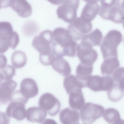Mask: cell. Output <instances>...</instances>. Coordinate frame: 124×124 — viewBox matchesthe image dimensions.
<instances>
[{
	"instance_id": "cell-19",
	"label": "cell",
	"mask_w": 124,
	"mask_h": 124,
	"mask_svg": "<svg viewBox=\"0 0 124 124\" xmlns=\"http://www.w3.org/2000/svg\"><path fill=\"white\" fill-rule=\"evenodd\" d=\"M63 85L68 94L74 91L82 89L83 88L87 87L86 82L80 80L76 76L72 74L64 78Z\"/></svg>"
},
{
	"instance_id": "cell-33",
	"label": "cell",
	"mask_w": 124,
	"mask_h": 124,
	"mask_svg": "<svg viewBox=\"0 0 124 124\" xmlns=\"http://www.w3.org/2000/svg\"><path fill=\"white\" fill-rule=\"evenodd\" d=\"M115 124H124V120L120 119Z\"/></svg>"
},
{
	"instance_id": "cell-14",
	"label": "cell",
	"mask_w": 124,
	"mask_h": 124,
	"mask_svg": "<svg viewBox=\"0 0 124 124\" xmlns=\"http://www.w3.org/2000/svg\"><path fill=\"white\" fill-rule=\"evenodd\" d=\"M84 1L86 3L82 9L80 17L86 22H91L100 12V6L98 3L99 0Z\"/></svg>"
},
{
	"instance_id": "cell-21",
	"label": "cell",
	"mask_w": 124,
	"mask_h": 124,
	"mask_svg": "<svg viewBox=\"0 0 124 124\" xmlns=\"http://www.w3.org/2000/svg\"><path fill=\"white\" fill-rule=\"evenodd\" d=\"M69 103L72 108L79 110L84 105L85 99L82 89L74 91L69 94Z\"/></svg>"
},
{
	"instance_id": "cell-2",
	"label": "cell",
	"mask_w": 124,
	"mask_h": 124,
	"mask_svg": "<svg viewBox=\"0 0 124 124\" xmlns=\"http://www.w3.org/2000/svg\"><path fill=\"white\" fill-rule=\"evenodd\" d=\"M122 39L121 33L118 31L112 30L107 33L100 45L101 50L104 59L118 57L117 48Z\"/></svg>"
},
{
	"instance_id": "cell-28",
	"label": "cell",
	"mask_w": 124,
	"mask_h": 124,
	"mask_svg": "<svg viewBox=\"0 0 124 124\" xmlns=\"http://www.w3.org/2000/svg\"><path fill=\"white\" fill-rule=\"evenodd\" d=\"M13 31L10 23L8 22H0V42H5L9 36Z\"/></svg>"
},
{
	"instance_id": "cell-37",
	"label": "cell",
	"mask_w": 124,
	"mask_h": 124,
	"mask_svg": "<svg viewBox=\"0 0 124 124\" xmlns=\"http://www.w3.org/2000/svg\"><path fill=\"white\" fill-rule=\"evenodd\" d=\"M123 42H124V40H123Z\"/></svg>"
},
{
	"instance_id": "cell-31",
	"label": "cell",
	"mask_w": 124,
	"mask_h": 124,
	"mask_svg": "<svg viewBox=\"0 0 124 124\" xmlns=\"http://www.w3.org/2000/svg\"><path fill=\"white\" fill-rule=\"evenodd\" d=\"M42 124H58L54 120L49 118L47 119Z\"/></svg>"
},
{
	"instance_id": "cell-9",
	"label": "cell",
	"mask_w": 124,
	"mask_h": 124,
	"mask_svg": "<svg viewBox=\"0 0 124 124\" xmlns=\"http://www.w3.org/2000/svg\"><path fill=\"white\" fill-rule=\"evenodd\" d=\"M113 78L109 75L91 76L86 82L87 86L95 92L108 91L114 84Z\"/></svg>"
},
{
	"instance_id": "cell-7",
	"label": "cell",
	"mask_w": 124,
	"mask_h": 124,
	"mask_svg": "<svg viewBox=\"0 0 124 124\" xmlns=\"http://www.w3.org/2000/svg\"><path fill=\"white\" fill-rule=\"evenodd\" d=\"M92 25L91 22H86L80 17H78L67 27L73 39L79 40L92 30Z\"/></svg>"
},
{
	"instance_id": "cell-17",
	"label": "cell",
	"mask_w": 124,
	"mask_h": 124,
	"mask_svg": "<svg viewBox=\"0 0 124 124\" xmlns=\"http://www.w3.org/2000/svg\"><path fill=\"white\" fill-rule=\"evenodd\" d=\"M102 37L101 32L97 29L84 36L79 44L84 46L93 48L94 46H100Z\"/></svg>"
},
{
	"instance_id": "cell-15",
	"label": "cell",
	"mask_w": 124,
	"mask_h": 124,
	"mask_svg": "<svg viewBox=\"0 0 124 124\" xmlns=\"http://www.w3.org/2000/svg\"><path fill=\"white\" fill-rule=\"evenodd\" d=\"M9 6L22 17H27L32 13L31 6L26 0H10Z\"/></svg>"
},
{
	"instance_id": "cell-35",
	"label": "cell",
	"mask_w": 124,
	"mask_h": 124,
	"mask_svg": "<svg viewBox=\"0 0 124 124\" xmlns=\"http://www.w3.org/2000/svg\"><path fill=\"white\" fill-rule=\"evenodd\" d=\"M122 23V25H123V26L124 28V19Z\"/></svg>"
},
{
	"instance_id": "cell-36",
	"label": "cell",
	"mask_w": 124,
	"mask_h": 124,
	"mask_svg": "<svg viewBox=\"0 0 124 124\" xmlns=\"http://www.w3.org/2000/svg\"><path fill=\"white\" fill-rule=\"evenodd\" d=\"M79 124V123H77V124ZM83 124H86L84 123Z\"/></svg>"
},
{
	"instance_id": "cell-32",
	"label": "cell",
	"mask_w": 124,
	"mask_h": 124,
	"mask_svg": "<svg viewBox=\"0 0 124 124\" xmlns=\"http://www.w3.org/2000/svg\"><path fill=\"white\" fill-rule=\"evenodd\" d=\"M53 4L54 5H58L62 3L64 0H48Z\"/></svg>"
},
{
	"instance_id": "cell-3",
	"label": "cell",
	"mask_w": 124,
	"mask_h": 124,
	"mask_svg": "<svg viewBox=\"0 0 124 124\" xmlns=\"http://www.w3.org/2000/svg\"><path fill=\"white\" fill-rule=\"evenodd\" d=\"M99 15L103 19L117 23H122L124 13L122 10L119 0H101Z\"/></svg>"
},
{
	"instance_id": "cell-23",
	"label": "cell",
	"mask_w": 124,
	"mask_h": 124,
	"mask_svg": "<svg viewBox=\"0 0 124 124\" xmlns=\"http://www.w3.org/2000/svg\"><path fill=\"white\" fill-rule=\"evenodd\" d=\"M93 70V65H88L80 62L76 69V76L79 80L86 83L87 81L92 76Z\"/></svg>"
},
{
	"instance_id": "cell-25",
	"label": "cell",
	"mask_w": 124,
	"mask_h": 124,
	"mask_svg": "<svg viewBox=\"0 0 124 124\" xmlns=\"http://www.w3.org/2000/svg\"><path fill=\"white\" fill-rule=\"evenodd\" d=\"M108 99L113 102H116L120 100L124 95V90L117 83H114L113 86L108 91Z\"/></svg>"
},
{
	"instance_id": "cell-34",
	"label": "cell",
	"mask_w": 124,
	"mask_h": 124,
	"mask_svg": "<svg viewBox=\"0 0 124 124\" xmlns=\"http://www.w3.org/2000/svg\"><path fill=\"white\" fill-rule=\"evenodd\" d=\"M121 8L122 10L124 13V0L122 1L121 4Z\"/></svg>"
},
{
	"instance_id": "cell-26",
	"label": "cell",
	"mask_w": 124,
	"mask_h": 124,
	"mask_svg": "<svg viewBox=\"0 0 124 124\" xmlns=\"http://www.w3.org/2000/svg\"><path fill=\"white\" fill-rule=\"evenodd\" d=\"M19 42V35L17 32L13 31L9 36L5 42L0 43V47L8 50L9 48L15 49Z\"/></svg>"
},
{
	"instance_id": "cell-30",
	"label": "cell",
	"mask_w": 124,
	"mask_h": 124,
	"mask_svg": "<svg viewBox=\"0 0 124 124\" xmlns=\"http://www.w3.org/2000/svg\"><path fill=\"white\" fill-rule=\"evenodd\" d=\"M113 78L115 82L124 90V68L120 67L116 69L113 74Z\"/></svg>"
},
{
	"instance_id": "cell-13",
	"label": "cell",
	"mask_w": 124,
	"mask_h": 124,
	"mask_svg": "<svg viewBox=\"0 0 124 124\" xmlns=\"http://www.w3.org/2000/svg\"><path fill=\"white\" fill-rule=\"evenodd\" d=\"M20 88V94L28 100L29 99L35 97L38 93L39 89L36 82L30 78L23 79L21 83Z\"/></svg>"
},
{
	"instance_id": "cell-8",
	"label": "cell",
	"mask_w": 124,
	"mask_h": 124,
	"mask_svg": "<svg viewBox=\"0 0 124 124\" xmlns=\"http://www.w3.org/2000/svg\"><path fill=\"white\" fill-rule=\"evenodd\" d=\"M39 107L43 109L51 116L57 115L59 112L61 104L59 100L52 94L47 93L40 97Z\"/></svg>"
},
{
	"instance_id": "cell-1",
	"label": "cell",
	"mask_w": 124,
	"mask_h": 124,
	"mask_svg": "<svg viewBox=\"0 0 124 124\" xmlns=\"http://www.w3.org/2000/svg\"><path fill=\"white\" fill-rule=\"evenodd\" d=\"M53 33L52 53L54 56L61 57L65 56L72 57L76 56L78 44L73 39L68 30L58 27L54 30Z\"/></svg>"
},
{
	"instance_id": "cell-6",
	"label": "cell",
	"mask_w": 124,
	"mask_h": 124,
	"mask_svg": "<svg viewBox=\"0 0 124 124\" xmlns=\"http://www.w3.org/2000/svg\"><path fill=\"white\" fill-rule=\"evenodd\" d=\"M79 3V0H64L56 10L58 18L67 23H72L76 19Z\"/></svg>"
},
{
	"instance_id": "cell-11",
	"label": "cell",
	"mask_w": 124,
	"mask_h": 124,
	"mask_svg": "<svg viewBox=\"0 0 124 124\" xmlns=\"http://www.w3.org/2000/svg\"><path fill=\"white\" fill-rule=\"evenodd\" d=\"M77 55L80 62L92 65L97 59V52L93 48L83 46L78 44L76 47Z\"/></svg>"
},
{
	"instance_id": "cell-10",
	"label": "cell",
	"mask_w": 124,
	"mask_h": 124,
	"mask_svg": "<svg viewBox=\"0 0 124 124\" xmlns=\"http://www.w3.org/2000/svg\"><path fill=\"white\" fill-rule=\"evenodd\" d=\"M25 104L20 101L15 100L11 101L6 110L7 116L13 118L17 121L24 119L27 116Z\"/></svg>"
},
{
	"instance_id": "cell-22",
	"label": "cell",
	"mask_w": 124,
	"mask_h": 124,
	"mask_svg": "<svg viewBox=\"0 0 124 124\" xmlns=\"http://www.w3.org/2000/svg\"><path fill=\"white\" fill-rule=\"evenodd\" d=\"M119 66L118 58L113 57L105 59L101 65V74L105 76L111 75Z\"/></svg>"
},
{
	"instance_id": "cell-18",
	"label": "cell",
	"mask_w": 124,
	"mask_h": 124,
	"mask_svg": "<svg viewBox=\"0 0 124 124\" xmlns=\"http://www.w3.org/2000/svg\"><path fill=\"white\" fill-rule=\"evenodd\" d=\"M53 69L64 77L70 75L71 69L68 62L62 57L54 55L51 64Z\"/></svg>"
},
{
	"instance_id": "cell-4",
	"label": "cell",
	"mask_w": 124,
	"mask_h": 124,
	"mask_svg": "<svg viewBox=\"0 0 124 124\" xmlns=\"http://www.w3.org/2000/svg\"><path fill=\"white\" fill-rule=\"evenodd\" d=\"M53 41V32L49 30H45L34 37L32 45L39 52V57L49 56L52 54Z\"/></svg>"
},
{
	"instance_id": "cell-5",
	"label": "cell",
	"mask_w": 124,
	"mask_h": 124,
	"mask_svg": "<svg viewBox=\"0 0 124 124\" xmlns=\"http://www.w3.org/2000/svg\"><path fill=\"white\" fill-rule=\"evenodd\" d=\"M105 111L104 108L101 105L87 102L80 110L81 121L84 123L92 124L103 116Z\"/></svg>"
},
{
	"instance_id": "cell-20",
	"label": "cell",
	"mask_w": 124,
	"mask_h": 124,
	"mask_svg": "<svg viewBox=\"0 0 124 124\" xmlns=\"http://www.w3.org/2000/svg\"><path fill=\"white\" fill-rule=\"evenodd\" d=\"M46 112L39 107H32L27 110V120L31 122L41 124L46 119Z\"/></svg>"
},
{
	"instance_id": "cell-24",
	"label": "cell",
	"mask_w": 124,
	"mask_h": 124,
	"mask_svg": "<svg viewBox=\"0 0 124 124\" xmlns=\"http://www.w3.org/2000/svg\"><path fill=\"white\" fill-rule=\"evenodd\" d=\"M11 61L13 65L16 68H20L26 64L27 59L25 54L20 50L14 52L11 57Z\"/></svg>"
},
{
	"instance_id": "cell-16",
	"label": "cell",
	"mask_w": 124,
	"mask_h": 124,
	"mask_svg": "<svg viewBox=\"0 0 124 124\" xmlns=\"http://www.w3.org/2000/svg\"><path fill=\"white\" fill-rule=\"evenodd\" d=\"M79 116L78 111L69 108L62 109L59 115L60 120L62 124L79 123Z\"/></svg>"
},
{
	"instance_id": "cell-12",
	"label": "cell",
	"mask_w": 124,
	"mask_h": 124,
	"mask_svg": "<svg viewBox=\"0 0 124 124\" xmlns=\"http://www.w3.org/2000/svg\"><path fill=\"white\" fill-rule=\"evenodd\" d=\"M17 85V83L11 79L0 83L1 104L5 105L12 101L13 95L15 91Z\"/></svg>"
},
{
	"instance_id": "cell-29",
	"label": "cell",
	"mask_w": 124,
	"mask_h": 124,
	"mask_svg": "<svg viewBox=\"0 0 124 124\" xmlns=\"http://www.w3.org/2000/svg\"><path fill=\"white\" fill-rule=\"evenodd\" d=\"M0 69V82L11 79L15 75V69L12 65H7Z\"/></svg>"
},
{
	"instance_id": "cell-27",
	"label": "cell",
	"mask_w": 124,
	"mask_h": 124,
	"mask_svg": "<svg viewBox=\"0 0 124 124\" xmlns=\"http://www.w3.org/2000/svg\"><path fill=\"white\" fill-rule=\"evenodd\" d=\"M103 115L104 120L109 124H115L121 119L119 111L113 108L106 109Z\"/></svg>"
}]
</instances>
